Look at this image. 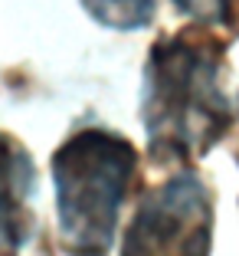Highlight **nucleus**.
I'll list each match as a JSON object with an SVG mask.
<instances>
[{
  "instance_id": "5",
  "label": "nucleus",
  "mask_w": 239,
  "mask_h": 256,
  "mask_svg": "<svg viewBox=\"0 0 239 256\" xmlns=\"http://www.w3.org/2000/svg\"><path fill=\"white\" fill-rule=\"evenodd\" d=\"M85 14L108 30H141L154 20V0H82Z\"/></svg>"
},
{
  "instance_id": "6",
  "label": "nucleus",
  "mask_w": 239,
  "mask_h": 256,
  "mask_svg": "<svg viewBox=\"0 0 239 256\" xmlns=\"http://www.w3.org/2000/svg\"><path fill=\"white\" fill-rule=\"evenodd\" d=\"M180 14L194 16L200 23H217L226 26L230 23V0H174Z\"/></svg>"
},
{
  "instance_id": "3",
  "label": "nucleus",
  "mask_w": 239,
  "mask_h": 256,
  "mask_svg": "<svg viewBox=\"0 0 239 256\" xmlns=\"http://www.w3.org/2000/svg\"><path fill=\"white\" fill-rule=\"evenodd\" d=\"M213 197L194 171L151 188L128 224L121 256H210Z\"/></svg>"
},
{
  "instance_id": "1",
  "label": "nucleus",
  "mask_w": 239,
  "mask_h": 256,
  "mask_svg": "<svg viewBox=\"0 0 239 256\" xmlns=\"http://www.w3.org/2000/svg\"><path fill=\"white\" fill-rule=\"evenodd\" d=\"M226 43L210 30H177L151 46L141 82L148 151L161 164L203 158L236 125L239 102L223 86Z\"/></svg>"
},
{
  "instance_id": "4",
  "label": "nucleus",
  "mask_w": 239,
  "mask_h": 256,
  "mask_svg": "<svg viewBox=\"0 0 239 256\" xmlns=\"http://www.w3.org/2000/svg\"><path fill=\"white\" fill-rule=\"evenodd\" d=\"M33 158L13 135L0 132V256H16L33 230Z\"/></svg>"
},
{
  "instance_id": "2",
  "label": "nucleus",
  "mask_w": 239,
  "mask_h": 256,
  "mask_svg": "<svg viewBox=\"0 0 239 256\" xmlns=\"http://www.w3.org/2000/svg\"><path fill=\"white\" fill-rule=\"evenodd\" d=\"M135 174V144L115 132L82 128L56 148L52 184H56L59 236L72 256L108 253Z\"/></svg>"
}]
</instances>
